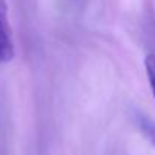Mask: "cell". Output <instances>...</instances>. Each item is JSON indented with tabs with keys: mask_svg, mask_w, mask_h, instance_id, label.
Segmentation results:
<instances>
[{
	"mask_svg": "<svg viewBox=\"0 0 155 155\" xmlns=\"http://www.w3.org/2000/svg\"><path fill=\"white\" fill-rule=\"evenodd\" d=\"M15 56V47L12 41V31L8 20V3L0 0V64L11 62Z\"/></svg>",
	"mask_w": 155,
	"mask_h": 155,
	"instance_id": "6da1fadb",
	"label": "cell"
},
{
	"mask_svg": "<svg viewBox=\"0 0 155 155\" xmlns=\"http://www.w3.org/2000/svg\"><path fill=\"white\" fill-rule=\"evenodd\" d=\"M132 122L135 123V126H137V129L147 138V141L155 147V123L149 119V117H146L144 114H141L140 111H132Z\"/></svg>",
	"mask_w": 155,
	"mask_h": 155,
	"instance_id": "7a4b0ae2",
	"label": "cell"
},
{
	"mask_svg": "<svg viewBox=\"0 0 155 155\" xmlns=\"http://www.w3.org/2000/svg\"><path fill=\"white\" fill-rule=\"evenodd\" d=\"M144 70L149 81V87L152 90L153 99H155V53H147L144 58Z\"/></svg>",
	"mask_w": 155,
	"mask_h": 155,
	"instance_id": "3957f363",
	"label": "cell"
}]
</instances>
